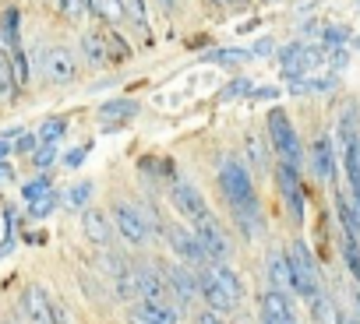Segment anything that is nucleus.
Returning <instances> with one entry per match:
<instances>
[{
	"label": "nucleus",
	"instance_id": "f257e3e1",
	"mask_svg": "<svg viewBox=\"0 0 360 324\" xmlns=\"http://www.w3.org/2000/svg\"><path fill=\"white\" fill-rule=\"evenodd\" d=\"M219 191L240 226V233L248 240L262 236L265 222H262V208H258V194H255V184H251V173L240 158H223L219 166Z\"/></svg>",
	"mask_w": 360,
	"mask_h": 324
},
{
	"label": "nucleus",
	"instance_id": "f03ea898",
	"mask_svg": "<svg viewBox=\"0 0 360 324\" xmlns=\"http://www.w3.org/2000/svg\"><path fill=\"white\" fill-rule=\"evenodd\" d=\"M0 50H4L8 60H11L15 81H18V85H29V81H32V71H29L25 39H22V22H18V11H15V8L0 15Z\"/></svg>",
	"mask_w": 360,
	"mask_h": 324
},
{
	"label": "nucleus",
	"instance_id": "7ed1b4c3",
	"mask_svg": "<svg viewBox=\"0 0 360 324\" xmlns=\"http://www.w3.org/2000/svg\"><path fill=\"white\" fill-rule=\"evenodd\" d=\"M286 261H290V275H293V292H297V296H304V299H311V296L321 289V275H318L314 254L307 250V243H304V240H293V243H290Z\"/></svg>",
	"mask_w": 360,
	"mask_h": 324
},
{
	"label": "nucleus",
	"instance_id": "20e7f679",
	"mask_svg": "<svg viewBox=\"0 0 360 324\" xmlns=\"http://www.w3.org/2000/svg\"><path fill=\"white\" fill-rule=\"evenodd\" d=\"M269 141H272V151L279 155V162H290V166L300 170L304 162V148H300V137L290 123V116L283 109H272L269 113Z\"/></svg>",
	"mask_w": 360,
	"mask_h": 324
},
{
	"label": "nucleus",
	"instance_id": "39448f33",
	"mask_svg": "<svg viewBox=\"0 0 360 324\" xmlns=\"http://www.w3.org/2000/svg\"><path fill=\"white\" fill-rule=\"evenodd\" d=\"M99 271L106 275V282H110V289H113V296L120 299V303H127V299H134L138 296V282H134V264L124 257V254H117V250H110V254H99Z\"/></svg>",
	"mask_w": 360,
	"mask_h": 324
},
{
	"label": "nucleus",
	"instance_id": "423d86ee",
	"mask_svg": "<svg viewBox=\"0 0 360 324\" xmlns=\"http://www.w3.org/2000/svg\"><path fill=\"white\" fill-rule=\"evenodd\" d=\"M113 226H117V233L127 247H148L152 243V226H148L145 212H138L134 205H117L113 208Z\"/></svg>",
	"mask_w": 360,
	"mask_h": 324
},
{
	"label": "nucleus",
	"instance_id": "0eeeda50",
	"mask_svg": "<svg viewBox=\"0 0 360 324\" xmlns=\"http://www.w3.org/2000/svg\"><path fill=\"white\" fill-rule=\"evenodd\" d=\"M169 201H173V208L184 215L191 226L195 222H205V219H212V212H209V201L202 198V191L195 187V184H188V180H173L169 184Z\"/></svg>",
	"mask_w": 360,
	"mask_h": 324
},
{
	"label": "nucleus",
	"instance_id": "6e6552de",
	"mask_svg": "<svg viewBox=\"0 0 360 324\" xmlns=\"http://www.w3.org/2000/svg\"><path fill=\"white\" fill-rule=\"evenodd\" d=\"M279 64L286 78H304L311 71H318L325 64V50L321 46H307V43H293L286 50H279Z\"/></svg>",
	"mask_w": 360,
	"mask_h": 324
},
{
	"label": "nucleus",
	"instance_id": "1a4fd4ad",
	"mask_svg": "<svg viewBox=\"0 0 360 324\" xmlns=\"http://www.w3.org/2000/svg\"><path fill=\"white\" fill-rule=\"evenodd\" d=\"M276 184H279V194H283V201H286L290 219H293V222H304L307 198H304V184H300L297 166H290V162H279V170H276Z\"/></svg>",
	"mask_w": 360,
	"mask_h": 324
},
{
	"label": "nucleus",
	"instance_id": "9d476101",
	"mask_svg": "<svg viewBox=\"0 0 360 324\" xmlns=\"http://www.w3.org/2000/svg\"><path fill=\"white\" fill-rule=\"evenodd\" d=\"M162 233H166L169 250H173L180 261H184V264H195V268L209 264V257H205V250H202L195 229H184V226H162Z\"/></svg>",
	"mask_w": 360,
	"mask_h": 324
},
{
	"label": "nucleus",
	"instance_id": "9b49d317",
	"mask_svg": "<svg viewBox=\"0 0 360 324\" xmlns=\"http://www.w3.org/2000/svg\"><path fill=\"white\" fill-rule=\"evenodd\" d=\"M43 74H46L50 85H71V81L78 78V60H75V53L64 50V46L46 50V53H43Z\"/></svg>",
	"mask_w": 360,
	"mask_h": 324
},
{
	"label": "nucleus",
	"instance_id": "f8f14e48",
	"mask_svg": "<svg viewBox=\"0 0 360 324\" xmlns=\"http://www.w3.org/2000/svg\"><path fill=\"white\" fill-rule=\"evenodd\" d=\"M191 229H195V236H198V243H202V250H205L209 261H226L230 257V236L223 233V226L216 222V215L205 219V222H195Z\"/></svg>",
	"mask_w": 360,
	"mask_h": 324
},
{
	"label": "nucleus",
	"instance_id": "ddd939ff",
	"mask_svg": "<svg viewBox=\"0 0 360 324\" xmlns=\"http://www.w3.org/2000/svg\"><path fill=\"white\" fill-rule=\"evenodd\" d=\"M262 320H269V324H300L293 296L283 292V289H269L262 296Z\"/></svg>",
	"mask_w": 360,
	"mask_h": 324
},
{
	"label": "nucleus",
	"instance_id": "4468645a",
	"mask_svg": "<svg viewBox=\"0 0 360 324\" xmlns=\"http://www.w3.org/2000/svg\"><path fill=\"white\" fill-rule=\"evenodd\" d=\"M134 282H138V296H141V299H155V303H166V299H169V282H166L162 268H155V264H138V268H134Z\"/></svg>",
	"mask_w": 360,
	"mask_h": 324
},
{
	"label": "nucleus",
	"instance_id": "2eb2a0df",
	"mask_svg": "<svg viewBox=\"0 0 360 324\" xmlns=\"http://www.w3.org/2000/svg\"><path fill=\"white\" fill-rule=\"evenodd\" d=\"M162 275L169 282V296H176L180 303H195V296H198V275H195V268H188V264H166Z\"/></svg>",
	"mask_w": 360,
	"mask_h": 324
},
{
	"label": "nucleus",
	"instance_id": "dca6fc26",
	"mask_svg": "<svg viewBox=\"0 0 360 324\" xmlns=\"http://www.w3.org/2000/svg\"><path fill=\"white\" fill-rule=\"evenodd\" d=\"M195 275H198V296L205 299V306H212V310H219V313H230L237 303L223 292V285H219V278L212 275V268L209 264H202V268H195Z\"/></svg>",
	"mask_w": 360,
	"mask_h": 324
},
{
	"label": "nucleus",
	"instance_id": "f3484780",
	"mask_svg": "<svg viewBox=\"0 0 360 324\" xmlns=\"http://www.w3.org/2000/svg\"><path fill=\"white\" fill-rule=\"evenodd\" d=\"M307 158H311V170H314V177H318L321 184H332V180H335V144H332L328 134H318V137H314Z\"/></svg>",
	"mask_w": 360,
	"mask_h": 324
},
{
	"label": "nucleus",
	"instance_id": "a211bd4d",
	"mask_svg": "<svg viewBox=\"0 0 360 324\" xmlns=\"http://www.w3.org/2000/svg\"><path fill=\"white\" fill-rule=\"evenodd\" d=\"M127 324H176V310L169 303L141 299L138 306L127 310Z\"/></svg>",
	"mask_w": 360,
	"mask_h": 324
},
{
	"label": "nucleus",
	"instance_id": "6ab92c4d",
	"mask_svg": "<svg viewBox=\"0 0 360 324\" xmlns=\"http://www.w3.org/2000/svg\"><path fill=\"white\" fill-rule=\"evenodd\" d=\"M18 303H22L25 324H53V317H50V296H46V292H43L39 285L25 289Z\"/></svg>",
	"mask_w": 360,
	"mask_h": 324
},
{
	"label": "nucleus",
	"instance_id": "aec40b11",
	"mask_svg": "<svg viewBox=\"0 0 360 324\" xmlns=\"http://www.w3.org/2000/svg\"><path fill=\"white\" fill-rule=\"evenodd\" d=\"M82 57H85L89 64L103 67V64L117 60L120 53L113 50V39H110V36H103V32H89V36H82Z\"/></svg>",
	"mask_w": 360,
	"mask_h": 324
},
{
	"label": "nucleus",
	"instance_id": "412c9836",
	"mask_svg": "<svg viewBox=\"0 0 360 324\" xmlns=\"http://www.w3.org/2000/svg\"><path fill=\"white\" fill-rule=\"evenodd\" d=\"M82 233H85L89 243L106 247L110 243V219L103 212H96V208H82Z\"/></svg>",
	"mask_w": 360,
	"mask_h": 324
},
{
	"label": "nucleus",
	"instance_id": "4be33fe9",
	"mask_svg": "<svg viewBox=\"0 0 360 324\" xmlns=\"http://www.w3.org/2000/svg\"><path fill=\"white\" fill-rule=\"evenodd\" d=\"M265 275H269V285H272V289L293 292V275H290V261H286V254H269V261H265Z\"/></svg>",
	"mask_w": 360,
	"mask_h": 324
},
{
	"label": "nucleus",
	"instance_id": "5701e85b",
	"mask_svg": "<svg viewBox=\"0 0 360 324\" xmlns=\"http://www.w3.org/2000/svg\"><path fill=\"white\" fill-rule=\"evenodd\" d=\"M131 116H138V102L134 99H110V102L99 106V120H110V127H120Z\"/></svg>",
	"mask_w": 360,
	"mask_h": 324
},
{
	"label": "nucleus",
	"instance_id": "b1692460",
	"mask_svg": "<svg viewBox=\"0 0 360 324\" xmlns=\"http://www.w3.org/2000/svg\"><path fill=\"white\" fill-rule=\"evenodd\" d=\"M307 303H311V317H314V324H339V317H342V313H339L335 299H332L325 289H318Z\"/></svg>",
	"mask_w": 360,
	"mask_h": 324
},
{
	"label": "nucleus",
	"instance_id": "393cba45",
	"mask_svg": "<svg viewBox=\"0 0 360 324\" xmlns=\"http://www.w3.org/2000/svg\"><path fill=\"white\" fill-rule=\"evenodd\" d=\"M209 268H212V275L219 278L223 292H226V296H230L233 303H240V299H244V282H240V275H237V271H233L230 264H223V261H216V264L209 261Z\"/></svg>",
	"mask_w": 360,
	"mask_h": 324
},
{
	"label": "nucleus",
	"instance_id": "a878e982",
	"mask_svg": "<svg viewBox=\"0 0 360 324\" xmlns=\"http://www.w3.org/2000/svg\"><path fill=\"white\" fill-rule=\"evenodd\" d=\"M18 92V81H15V71H11V60L8 53L0 50V102H11Z\"/></svg>",
	"mask_w": 360,
	"mask_h": 324
},
{
	"label": "nucleus",
	"instance_id": "bb28decb",
	"mask_svg": "<svg viewBox=\"0 0 360 324\" xmlns=\"http://www.w3.org/2000/svg\"><path fill=\"white\" fill-rule=\"evenodd\" d=\"M342 261H346L349 275H353L356 285H360V240L349 236V233H342Z\"/></svg>",
	"mask_w": 360,
	"mask_h": 324
},
{
	"label": "nucleus",
	"instance_id": "cd10ccee",
	"mask_svg": "<svg viewBox=\"0 0 360 324\" xmlns=\"http://www.w3.org/2000/svg\"><path fill=\"white\" fill-rule=\"evenodd\" d=\"M335 88V81L332 78H293V85H290V92L293 95H307V92H332Z\"/></svg>",
	"mask_w": 360,
	"mask_h": 324
},
{
	"label": "nucleus",
	"instance_id": "c85d7f7f",
	"mask_svg": "<svg viewBox=\"0 0 360 324\" xmlns=\"http://www.w3.org/2000/svg\"><path fill=\"white\" fill-rule=\"evenodd\" d=\"M255 53L251 50H212V53H205V60H212V64H226V67H233V64H248Z\"/></svg>",
	"mask_w": 360,
	"mask_h": 324
},
{
	"label": "nucleus",
	"instance_id": "c756f323",
	"mask_svg": "<svg viewBox=\"0 0 360 324\" xmlns=\"http://www.w3.org/2000/svg\"><path fill=\"white\" fill-rule=\"evenodd\" d=\"M244 144H248V158H251V166H255V170H265V166H269V155H265L262 137H258V134H248V137H244Z\"/></svg>",
	"mask_w": 360,
	"mask_h": 324
},
{
	"label": "nucleus",
	"instance_id": "7c9ffc66",
	"mask_svg": "<svg viewBox=\"0 0 360 324\" xmlns=\"http://www.w3.org/2000/svg\"><path fill=\"white\" fill-rule=\"evenodd\" d=\"M60 11L71 18V22H82V18H92V0H57Z\"/></svg>",
	"mask_w": 360,
	"mask_h": 324
},
{
	"label": "nucleus",
	"instance_id": "2f4dec72",
	"mask_svg": "<svg viewBox=\"0 0 360 324\" xmlns=\"http://www.w3.org/2000/svg\"><path fill=\"white\" fill-rule=\"evenodd\" d=\"M92 15H99L106 22H120L124 18V4L120 0H92Z\"/></svg>",
	"mask_w": 360,
	"mask_h": 324
},
{
	"label": "nucleus",
	"instance_id": "473e14b6",
	"mask_svg": "<svg viewBox=\"0 0 360 324\" xmlns=\"http://www.w3.org/2000/svg\"><path fill=\"white\" fill-rule=\"evenodd\" d=\"M22 194H25V201H29V205H36V201L50 198V194H53V187H50V180H32V184H25V187H22Z\"/></svg>",
	"mask_w": 360,
	"mask_h": 324
},
{
	"label": "nucleus",
	"instance_id": "72a5a7b5",
	"mask_svg": "<svg viewBox=\"0 0 360 324\" xmlns=\"http://www.w3.org/2000/svg\"><path fill=\"white\" fill-rule=\"evenodd\" d=\"M124 4V15H131L134 18V25L145 32L148 29V15H145V0H120Z\"/></svg>",
	"mask_w": 360,
	"mask_h": 324
},
{
	"label": "nucleus",
	"instance_id": "f704fd0d",
	"mask_svg": "<svg viewBox=\"0 0 360 324\" xmlns=\"http://www.w3.org/2000/svg\"><path fill=\"white\" fill-rule=\"evenodd\" d=\"M32 155H36V166H50V162H57L60 148H57V141H39Z\"/></svg>",
	"mask_w": 360,
	"mask_h": 324
},
{
	"label": "nucleus",
	"instance_id": "c9c22d12",
	"mask_svg": "<svg viewBox=\"0 0 360 324\" xmlns=\"http://www.w3.org/2000/svg\"><path fill=\"white\" fill-rule=\"evenodd\" d=\"M64 134H68V123H64V120H46L36 137H39V141H60Z\"/></svg>",
	"mask_w": 360,
	"mask_h": 324
},
{
	"label": "nucleus",
	"instance_id": "e433bc0d",
	"mask_svg": "<svg viewBox=\"0 0 360 324\" xmlns=\"http://www.w3.org/2000/svg\"><path fill=\"white\" fill-rule=\"evenodd\" d=\"M251 88H255L251 81H244V78H237V81H230V85L223 88V95H219V99H226V102H230V99H240V95H251Z\"/></svg>",
	"mask_w": 360,
	"mask_h": 324
},
{
	"label": "nucleus",
	"instance_id": "4c0bfd02",
	"mask_svg": "<svg viewBox=\"0 0 360 324\" xmlns=\"http://www.w3.org/2000/svg\"><path fill=\"white\" fill-rule=\"evenodd\" d=\"M89 198H92V187H89V184H78V187H71V194H68V201H71L75 208H82Z\"/></svg>",
	"mask_w": 360,
	"mask_h": 324
},
{
	"label": "nucleus",
	"instance_id": "58836bf2",
	"mask_svg": "<svg viewBox=\"0 0 360 324\" xmlns=\"http://www.w3.org/2000/svg\"><path fill=\"white\" fill-rule=\"evenodd\" d=\"M195 324H226V320H223V313H219V310L205 306V310H198V313H195Z\"/></svg>",
	"mask_w": 360,
	"mask_h": 324
},
{
	"label": "nucleus",
	"instance_id": "ea45409f",
	"mask_svg": "<svg viewBox=\"0 0 360 324\" xmlns=\"http://www.w3.org/2000/svg\"><path fill=\"white\" fill-rule=\"evenodd\" d=\"M50 317H53V324H71V317H68L64 303H60V299H53V296H50Z\"/></svg>",
	"mask_w": 360,
	"mask_h": 324
},
{
	"label": "nucleus",
	"instance_id": "a19ab883",
	"mask_svg": "<svg viewBox=\"0 0 360 324\" xmlns=\"http://www.w3.org/2000/svg\"><path fill=\"white\" fill-rule=\"evenodd\" d=\"M36 144H39V137H36V134H25V137L15 144V151H18V155H32V151H36Z\"/></svg>",
	"mask_w": 360,
	"mask_h": 324
},
{
	"label": "nucleus",
	"instance_id": "79ce46f5",
	"mask_svg": "<svg viewBox=\"0 0 360 324\" xmlns=\"http://www.w3.org/2000/svg\"><path fill=\"white\" fill-rule=\"evenodd\" d=\"M53 208H57V198L50 194V198H43V201H36V205H32V215H50Z\"/></svg>",
	"mask_w": 360,
	"mask_h": 324
},
{
	"label": "nucleus",
	"instance_id": "37998d69",
	"mask_svg": "<svg viewBox=\"0 0 360 324\" xmlns=\"http://www.w3.org/2000/svg\"><path fill=\"white\" fill-rule=\"evenodd\" d=\"M321 39H325V46H339V43L346 39V32H342V29H325Z\"/></svg>",
	"mask_w": 360,
	"mask_h": 324
},
{
	"label": "nucleus",
	"instance_id": "c03bdc74",
	"mask_svg": "<svg viewBox=\"0 0 360 324\" xmlns=\"http://www.w3.org/2000/svg\"><path fill=\"white\" fill-rule=\"evenodd\" d=\"M82 158H85V148H75V151H68V166H82Z\"/></svg>",
	"mask_w": 360,
	"mask_h": 324
},
{
	"label": "nucleus",
	"instance_id": "a18cd8bd",
	"mask_svg": "<svg viewBox=\"0 0 360 324\" xmlns=\"http://www.w3.org/2000/svg\"><path fill=\"white\" fill-rule=\"evenodd\" d=\"M11 180H15L11 166H8V162H0V184H11Z\"/></svg>",
	"mask_w": 360,
	"mask_h": 324
},
{
	"label": "nucleus",
	"instance_id": "49530a36",
	"mask_svg": "<svg viewBox=\"0 0 360 324\" xmlns=\"http://www.w3.org/2000/svg\"><path fill=\"white\" fill-rule=\"evenodd\" d=\"M8 155H11V141H8V137H4V141H0V162H4V158H8Z\"/></svg>",
	"mask_w": 360,
	"mask_h": 324
},
{
	"label": "nucleus",
	"instance_id": "de8ad7c7",
	"mask_svg": "<svg viewBox=\"0 0 360 324\" xmlns=\"http://www.w3.org/2000/svg\"><path fill=\"white\" fill-rule=\"evenodd\" d=\"M353 310H356V317H360V285L353 289Z\"/></svg>",
	"mask_w": 360,
	"mask_h": 324
},
{
	"label": "nucleus",
	"instance_id": "09e8293b",
	"mask_svg": "<svg viewBox=\"0 0 360 324\" xmlns=\"http://www.w3.org/2000/svg\"><path fill=\"white\" fill-rule=\"evenodd\" d=\"M339 324H360V317L353 313V317H339Z\"/></svg>",
	"mask_w": 360,
	"mask_h": 324
},
{
	"label": "nucleus",
	"instance_id": "8fccbe9b",
	"mask_svg": "<svg viewBox=\"0 0 360 324\" xmlns=\"http://www.w3.org/2000/svg\"><path fill=\"white\" fill-rule=\"evenodd\" d=\"M173 4H176V0H159V8H166V11H169Z\"/></svg>",
	"mask_w": 360,
	"mask_h": 324
},
{
	"label": "nucleus",
	"instance_id": "3c124183",
	"mask_svg": "<svg viewBox=\"0 0 360 324\" xmlns=\"http://www.w3.org/2000/svg\"><path fill=\"white\" fill-rule=\"evenodd\" d=\"M226 4H240V0H226Z\"/></svg>",
	"mask_w": 360,
	"mask_h": 324
},
{
	"label": "nucleus",
	"instance_id": "603ef678",
	"mask_svg": "<svg viewBox=\"0 0 360 324\" xmlns=\"http://www.w3.org/2000/svg\"><path fill=\"white\" fill-rule=\"evenodd\" d=\"M262 324H269V320H262Z\"/></svg>",
	"mask_w": 360,
	"mask_h": 324
}]
</instances>
